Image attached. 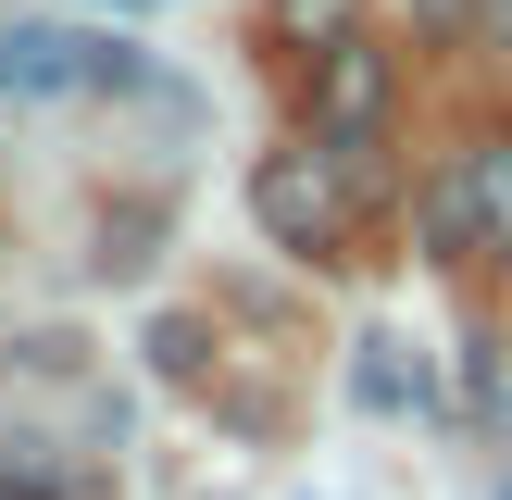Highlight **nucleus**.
Listing matches in <instances>:
<instances>
[{
    "instance_id": "9d476101",
    "label": "nucleus",
    "mask_w": 512,
    "mask_h": 500,
    "mask_svg": "<svg viewBox=\"0 0 512 500\" xmlns=\"http://www.w3.org/2000/svg\"><path fill=\"white\" fill-rule=\"evenodd\" d=\"M475 25H488V38H500V50H512V0H475Z\"/></svg>"
},
{
    "instance_id": "0eeeda50",
    "label": "nucleus",
    "mask_w": 512,
    "mask_h": 500,
    "mask_svg": "<svg viewBox=\"0 0 512 500\" xmlns=\"http://www.w3.org/2000/svg\"><path fill=\"white\" fill-rule=\"evenodd\" d=\"M350 388H363L375 413H400V400H413V363H400V338H363V363H350Z\"/></svg>"
},
{
    "instance_id": "423d86ee",
    "label": "nucleus",
    "mask_w": 512,
    "mask_h": 500,
    "mask_svg": "<svg viewBox=\"0 0 512 500\" xmlns=\"http://www.w3.org/2000/svg\"><path fill=\"white\" fill-rule=\"evenodd\" d=\"M150 375L200 388V375H213V325H200V313H150Z\"/></svg>"
},
{
    "instance_id": "f257e3e1",
    "label": "nucleus",
    "mask_w": 512,
    "mask_h": 500,
    "mask_svg": "<svg viewBox=\"0 0 512 500\" xmlns=\"http://www.w3.org/2000/svg\"><path fill=\"white\" fill-rule=\"evenodd\" d=\"M250 225H263V250H288V263H350V238H363V188H350V163L325 138L263 150V163H250Z\"/></svg>"
},
{
    "instance_id": "6e6552de",
    "label": "nucleus",
    "mask_w": 512,
    "mask_h": 500,
    "mask_svg": "<svg viewBox=\"0 0 512 500\" xmlns=\"http://www.w3.org/2000/svg\"><path fill=\"white\" fill-rule=\"evenodd\" d=\"M138 250H150V213L113 200V213H100V275H138Z\"/></svg>"
},
{
    "instance_id": "20e7f679",
    "label": "nucleus",
    "mask_w": 512,
    "mask_h": 500,
    "mask_svg": "<svg viewBox=\"0 0 512 500\" xmlns=\"http://www.w3.org/2000/svg\"><path fill=\"white\" fill-rule=\"evenodd\" d=\"M125 50L113 38H75V25H13L0 38V88L13 100H75V88H113Z\"/></svg>"
},
{
    "instance_id": "f03ea898",
    "label": "nucleus",
    "mask_w": 512,
    "mask_h": 500,
    "mask_svg": "<svg viewBox=\"0 0 512 500\" xmlns=\"http://www.w3.org/2000/svg\"><path fill=\"white\" fill-rule=\"evenodd\" d=\"M425 250L438 263H512V138H488L475 163H450L425 188Z\"/></svg>"
},
{
    "instance_id": "39448f33",
    "label": "nucleus",
    "mask_w": 512,
    "mask_h": 500,
    "mask_svg": "<svg viewBox=\"0 0 512 500\" xmlns=\"http://www.w3.org/2000/svg\"><path fill=\"white\" fill-rule=\"evenodd\" d=\"M263 25H275V50L325 63V50H350V38H363V0H263Z\"/></svg>"
},
{
    "instance_id": "1a4fd4ad",
    "label": "nucleus",
    "mask_w": 512,
    "mask_h": 500,
    "mask_svg": "<svg viewBox=\"0 0 512 500\" xmlns=\"http://www.w3.org/2000/svg\"><path fill=\"white\" fill-rule=\"evenodd\" d=\"M0 500H100V488L63 475V463H0Z\"/></svg>"
},
{
    "instance_id": "7ed1b4c3",
    "label": "nucleus",
    "mask_w": 512,
    "mask_h": 500,
    "mask_svg": "<svg viewBox=\"0 0 512 500\" xmlns=\"http://www.w3.org/2000/svg\"><path fill=\"white\" fill-rule=\"evenodd\" d=\"M375 125H388V50H375V38H350V50H325V63H313V138L338 150L350 175H363Z\"/></svg>"
}]
</instances>
